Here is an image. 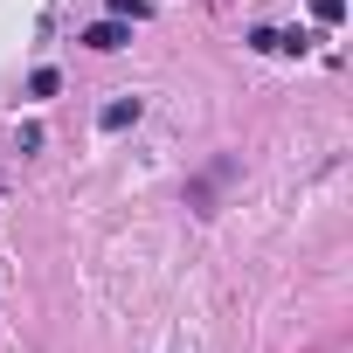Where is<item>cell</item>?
<instances>
[{
  "label": "cell",
  "mask_w": 353,
  "mask_h": 353,
  "mask_svg": "<svg viewBox=\"0 0 353 353\" xmlns=\"http://www.w3.org/2000/svg\"><path fill=\"white\" fill-rule=\"evenodd\" d=\"M125 42H132V28H125L118 14H111V21H90V28H83V49H97V56H111V49H125Z\"/></svg>",
  "instance_id": "6da1fadb"
},
{
  "label": "cell",
  "mask_w": 353,
  "mask_h": 353,
  "mask_svg": "<svg viewBox=\"0 0 353 353\" xmlns=\"http://www.w3.org/2000/svg\"><path fill=\"white\" fill-rule=\"evenodd\" d=\"M139 111H145L139 97H111V104L97 111V125H104V132H125V125H139Z\"/></svg>",
  "instance_id": "7a4b0ae2"
},
{
  "label": "cell",
  "mask_w": 353,
  "mask_h": 353,
  "mask_svg": "<svg viewBox=\"0 0 353 353\" xmlns=\"http://www.w3.org/2000/svg\"><path fill=\"white\" fill-rule=\"evenodd\" d=\"M312 21H325V28H339V21H346V0H312Z\"/></svg>",
  "instance_id": "3957f363"
},
{
  "label": "cell",
  "mask_w": 353,
  "mask_h": 353,
  "mask_svg": "<svg viewBox=\"0 0 353 353\" xmlns=\"http://www.w3.org/2000/svg\"><path fill=\"white\" fill-rule=\"evenodd\" d=\"M56 90H63L56 70H35V77H28V97H56Z\"/></svg>",
  "instance_id": "277c9868"
},
{
  "label": "cell",
  "mask_w": 353,
  "mask_h": 353,
  "mask_svg": "<svg viewBox=\"0 0 353 353\" xmlns=\"http://www.w3.org/2000/svg\"><path fill=\"white\" fill-rule=\"evenodd\" d=\"M250 49L256 56H277V28H250Z\"/></svg>",
  "instance_id": "5b68a950"
},
{
  "label": "cell",
  "mask_w": 353,
  "mask_h": 353,
  "mask_svg": "<svg viewBox=\"0 0 353 353\" xmlns=\"http://www.w3.org/2000/svg\"><path fill=\"white\" fill-rule=\"evenodd\" d=\"M111 14H118V21H139V14H145V0H111Z\"/></svg>",
  "instance_id": "8992f818"
}]
</instances>
